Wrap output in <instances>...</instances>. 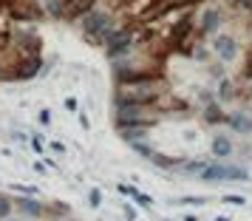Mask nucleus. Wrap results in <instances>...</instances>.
Listing matches in <instances>:
<instances>
[{
	"instance_id": "1",
	"label": "nucleus",
	"mask_w": 252,
	"mask_h": 221,
	"mask_svg": "<svg viewBox=\"0 0 252 221\" xmlns=\"http://www.w3.org/2000/svg\"><path fill=\"white\" fill-rule=\"evenodd\" d=\"M161 91V74L150 77V80L133 82V85H119L114 102H130V105H153L159 99Z\"/></svg>"
},
{
	"instance_id": "13",
	"label": "nucleus",
	"mask_w": 252,
	"mask_h": 221,
	"mask_svg": "<svg viewBox=\"0 0 252 221\" xmlns=\"http://www.w3.org/2000/svg\"><path fill=\"white\" fill-rule=\"evenodd\" d=\"M207 159H193V162H184L182 167H179V173H184V176H198L201 170L207 167Z\"/></svg>"
},
{
	"instance_id": "23",
	"label": "nucleus",
	"mask_w": 252,
	"mask_h": 221,
	"mask_svg": "<svg viewBox=\"0 0 252 221\" xmlns=\"http://www.w3.org/2000/svg\"><path fill=\"white\" fill-rule=\"evenodd\" d=\"M3 221H17V219H3Z\"/></svg>"
},
{
	"instance_id": "20",
	"label": "nucleus",
	"mask_w": 252,
	"mask_h": 221,
	"mask_svg": "<svg viewBox=\"0 0 252 221\" xmlns=\"http://www.w3.org/2000/svg\"><path fill=\"white\" fill-rule=\"evenodd\" d=\"M235 6H241V9H252V0H235Z\"/></svg>"
},
{
	"instance_id": "14",
	"label": "nucleus",
	"mask_w": 252,
	"mask_h": 221,
	"mask_svg": "<svg viewBox=\"0 0 252 221\" xmlns=\"http://www.w3.org/2000/svg\"><path fill=\"white\" fill-rule=\"evenodd\" d=\"M235 96V85L229 80H221V85H218V102H229Z\"/></svg>"
},
{
	"instance_id": "19",
	"label": "nucleus",
	"mask_w": 252,
	"mask_h": 221,
	"mask_svg": "<svg viewBox=\"0 0 252 221\" xmlns=\"http://www.w3.org/2000/svg\"><path fill=\"white\" fill-rule=\"evenodd\" d=\"M48 122H51V114L43 108V111H40V125H48Z\"/></svg>"
},
{
	"instance_id": "2",
	"label": "nucleus",
	"mask_w": 252,
	"mask_h": 221,
	"mask_svg": "<svg viewBox=\"0 0 252 221\" xmlns=\"http://www.w3.org/2000/svg\"><path fill=\"white\" fill-rule=\"evenodd\" d=\"M80 26L82 32H85V37H91L94 43H105L108 37H111V32H114V17H111V12H105V9H88V12L80 17Z\"/></svg>"
},
{
	"instance_id": "4",
	"label": "nucleus",
	"mask_w": 252,
	"mask_h": 221,
	"mask_svg": "<svg viewBox=\"0 0 252 221\" xmlns=\"http://www.w3.org/2000/svg\"><path fill=\"white\" fill-rule=\"evenodd\" d=\"M133 46H136V32L133 29H114L111 32V37L105 40V51H108V57L116 60L122 57V54H130L133 51Z\"/></svg>"
},
{
	"instance_id": "17",
	"label": "nucleus",
	"mask_w": 252,
	"mask_h": 221,
	"mask_svg": "<svg viewBox=\"0 0 252 221\" xmlns=\"http://www.w3.org/2000/svg\"><path fill=\"white\" fill-rule=\"evenodd\" d=\"M88 198H91V207H99V204H102V193H99V190H91Z\"/></svg>"
},
{
	"instance_id": "9",
	"label": "nucleus",
	"mask_w": 252,
	"mask_h": 221,
	"mask_svg": "<svg viewBox=\"0 0 252 221\" xmlns=\"http://www.w3.org/2000/svg\"><path fill=\"white\" fill-rule=\"evenodd\" d=\"M201 117H204L207 125H221V122H227L229 114H224V108H221L218 102H207L204 111H201Z\"/></svg>"
},
{
	"instance_id": "15",
	"label": "nucleus",
	"mask_w": 252,
	"mask_h": 221,
	"mask_svg": "<svg viewBox=\"0 0 252 221\" xmlns=\"http://www.w3.org/2000/svg\"><path fill=\"white\" fill-rule=\"evenodd\" d=\"M130 148H133L136 153H142V156H148V159L153 156V153H156V151H153V148L148 145V142H130Z\"/></svg>"
},
{
	"instance_id": "24",
	"label": "nucleus",
	"mask_w": 252,
	"mask_h": 221,
	"mask_svg": "<svg viewBox=\"0 0 252 221\" xmlns=\"http://www.w3.org/2000/svg\"><path fill=\"white\" fill-rule=\"evenodd\" d=\"M0 71H3V65H0Z\"/></svg>"
},
{
	"instance_id": "8",
	"label": "nucleus",
	"mask_w": 252,
	"mask_h": 221,
	"mask_svg": "<svg viewBox=\"0 0 252 221\" xmlns=\"http://www.w3.org/2000/svg\"><path fill=\"white\" fill-rule=\"evenodd\" d=\"M227 125L235 130V133H252V117H250V114H244V111L229 114V117H227Z\"/></svg>"
},
{
	"instance_id": "7",
	"label": "nucleus",
	"mask_w": 252,
	"mask_h": 221,
	"mask_svg": "<svg viewBox=\"0 0 252 221\" xmlns=\"http://www.w3.org/2000/svg\"><path fill=\"white\" fill-rule=\"evenodd\" d=\"M213 48H216L218 60H224V63L235 60V54H238V43H235V37H229V34H218L213 40Z\"/></svg>"
},
{
	"instance_id": "10",
	"label": "nucleus",
	"mask_w": 252,
	"mask_h": 221,
	"mask_svg": "<svg viewBox=\"0 0 252 221\" xmlns=\"http://www.w3.org/2000/svg\"><path fill=\"white\" fill-rule=\"evenodd\" d=\"M17 207H20V213L23 216H29V219H37V216H43V201H37L34 196H26V198H17Z\"/></svg>"
},
{
	"instance_id": "12",
	"label": "nucleus",
	"mask_w": 252,
	"mask_h": 221,
	"mask_svg": "<svg viewBox=\"0 0 252 221\" xmlns=\"http://www.w3.org/2000/svg\"><path fill=\"white\" fill-rule=\"evenodd\" d=\"M150 162L156 164V167H161V170H179V167H182L184 164V159H173V156H164V153H153V156H150Z\"/></svg>"
},
{
	"instance_id": "18",
	"label": "nucleus",
	"mask_w": 252,
	"mask_h": 221,
	"mask_svg": "<svg viewBox=\"0 0 252 221\" xmlns=\"http://www.w3.org/2000/svg\"><path fill=\"white\" fill-rule=\"evenodd\" d=\"M224 201H227V204H244L247 198L244 196H224Z\"/></svg>"
},
{
	"instance_id": "11",
	"label": "nucleus",
	"mask_w": 252,
	"mask_h": 221,
	"mask_svg": "<svg viewBox=\"0 0 252 221\" xmlns=\"http://www.w3.org/2000/svg\"><path fill=\"white\" fill-rule=\"evenodd\" d=\"M232 151H235V145H232L229 136H224V133L213 136V156H216V159H227Z\"/></svg>"
},
{
	"instance_id": "21",
	"label": "nucleus",
	"mask_w": 252,
	"mask_h": 221,
	"mask_svg": "<svg viewBox=\"0 0 252 221\" xmlns=\"http://www.w3.org/2000/svg\"><path fill=\"white\" fill-rule=\"evenodd\" d=\"M32 148H34V151H43V142H40V136H34V139H32Z\"/></svg>"
},
{
	"instance_id": "3",
	"label": "nucleus",
	"mask_w": 252,
	"mask_h": 221,
	"mask_svg": "<svg viewBox=\"0 0 252 221\" xmlns=\"http://www.w3.org/2000/svg\"><path fill=\"white\" fill-rule=\"evenodd\" d=\"M198 179L207 182V185H216V182H247L250 173H247V167L232 164V162H210L198 173Z\"/></svg>"
},
{
	"instance_id": "16",
	"label": "nucleus",
	"mask_w": 252,
	"mask_h": 221,
	"mask_svg": "<svg viewBox=\"0 0 252 221\" xmlns=\"http://www.w3.org/2000/svg\"><path fill=\"white\" fill-rule=\"evenodd\" d=\"M179 204H207V198L204 196H184V198H179Z\"/></svg>"
},
{
	"instance_id": "6",
	"label": "nucleus",
	"mask_w": 252,
	"mask_h": 221,
	"mask_svg": "<svg viewBox=\"0 0 252 221\" xmlns=\"http://www.w3.org/2000/svg\"><path fill=\"white\" fill-rule=\"evenodd\" d=\"M43 68H46V65H43V57H40V54L23 57V63H17V68H14V80H34Z\"/></svg>"
},
{
	"instance_id": "5",
	"label": "nucleus",
	"mask_w": 252,
	"mask_h": 221,
	"mask_svg": "<svg viewBox=\"0 0 252 221\" xmlns=\"http://www.w3.org/2000/svg\"><path fill=\"white\" fill-rule=\"evenodd\" d=\"M224 23V12L218 9V6H207L204 12H201V20H198V29H201V37L204 34H216L218 29Z\"/></svg>"
},
{
	"instance_id": "22",
	"label": "nucleus",
	"mask_w": 252,
	"mask_h": 221,
	"mask_svg": "<svg viewBox=\"0 0 252 221\" xmlns=\"http://www.w3.org/2000/svg\"><path fill=\"white\" fill-rule=\"evenodd\" d=\"M216 221H229V219H227V216H218V219H216Z\"/></svg>"
}]
</instances>
